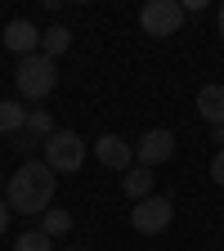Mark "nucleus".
I'll return each instance as SVG.
<instances>
[{"mask_svg": "<svg viewBox=\"0 0 224 251\" xmlns=\"http://www.w3.org/2000/svg\"><path fill=\"white\" fill-rule=\"evenodd\" d=\"M54 188H58L54 171L31 157V162H23V166L9 175L5 202H9V211H18V215H45V211L54 206Z\"/></svg>", "mask_w": 224, "mask_h": 251, "instance_id": "f257e3e1", "label": "nucleus"}, {"mask_svg": "<svg viewBox=\"0 0 224 251\" xmlns=\"http://www.w3.org/2000/svg\"><path fill=\"white\" fill-rule=\"evenodd\" d=\"M14 85H18V94H23L27 103H41V99H50V94H54V85H58V68H54V58H45V54L18 58Z\"/></svg>", "mask_w": 224, "mask_h": 251, "instance_id": "f03ea898", "label": "nucleus"}, {"mask_svg": "<svg viewBox=\"0 0 224 251\" xmlns=\"http://www.w3.org/2000/svg\"><path fill=\"white\" fill-rule=\"evenodd\" d=\"M85 139L76 135V130H54L50 139H45V157L41 162L54 171V175H72V171H81V162H85Z\"/></svg>", "mask_w": 224, "mask_h": 251, "instance_id": "7ed1b4c3", "label": "nucleus"}, {"mask_svg": "<svg viewBox=\"0 0 224 251\" xmlns=\"http://www.w3.org/2000/svg\"><path fill=\"white\" fill-rule=\"evenodd\" d=\"M171 220H175V202H171L166 193H152V198H144V202L130 206V229L144 233V238L166 233V229H171Z\"/></svg>", "mask_w": 224, "mask_h": 251, "instance_id": "20e7f679", "label": "nucleus"}, {"mask_svg": "<svg viewBox=\"0 0 224 251\" xmlns=\"http://www.w3.org/2000/svg\"><path fill=\"white\" fill-rule=\"evenodd\" d=\"M184 14H188V9L179 5V0H148V5L139 9V27L148 31V36L162 41V36H175V31H179Z\"/></svg>", "mask_w": 224, "mask_h": 251, "instance_id": "39448f33", "label": "nucleus"}, {"mask_svg": "<svg viewBox=\"0 0 224 251\" xmlns=\"http://www.w3.org/2000/svg\"><path fill=\"white\" fill-rule=\"evenodd\" d=\"M175 157V135L166 130V126H157V130H144L139 144H135V166L152 171V166H162Z\"/></svg>", "mask_w": 224, "mask_h": 251, "instance_id": "423d86ee", "label": "nucleus"}, {"mask_svg": "<svg viewBox=\"0 0 224 251\" xmlns=\"http://www.w3.org/2000/svg\"><path fill=\"white\" fill-rule=\"evenodd\" d=\"M5 50L9 54H18V58H31V54H41V27L36 23H27V18H14V23H5Z\"/></svg>", "mask_w": 224, "mask_h": 251, "instance_id": "0eeeda50", "label": "nucleus"}, {"mask_svg": "<svg viewBox=\"0 0 224 251\" xmlns=\"http://www.w3.org/2000/svg\"><path fill=\"white\" fill-rule=\"evenodd\" d=\"M94 157H99V162L108 166V171H130L135 166V144H125L121 135H99L94 139Z\"/></svg>", "mask_w": 224, "mask_h": 251, "instance_id": "6e6552de", "label": "nucleus"}, {"mask_svg": "<svg viewBox=\"0 0 224 251\" xmlns=\"http://www.w3.org/2000/svg\"><path fill=\"white\" fill-rule=\"evenodd\" d=\"M198 112L211 126H224V85H202L198 90Z\"/></svg>", "mask_w": 224, "mask_h": 251, "instance_id": "1a4fd4ad", "label": "nucleus"}, {"mask_svg": "<svg viewBox=\"0 0 224 251\" xmlns=\"http://www.w3.org/2000/svg\"><path fill=\"white\" fill-rule=\"evenodd\" d=\"M121 193L130 198V202H144V198H152V171H144V166H130L121 175Z\"/></svg>", "mask_w": 224, "mask_h": 251, "instance_id": "9d476101", "label": "nucleus"}, {"mask_svg": "<svg viewBox=\"0 0 224 251\" xmlns=\"http://www.w3.org/2000/svg\"><path fill=\"white\" fill-rule=\"evenodd\" d=\"M27 130V108L18 99H0V135H23Z\"/></svg>", "mask_w": 224, "mask_h": 251, "instance_id": "9b49d317", "label": "nucleus"}, {"mask_svg": "<svg viewBox=\"0 0 224 251\" xmlns=\"http://www.w3.org/2000/svg\"><path fill=\"white\" fill-rule=\"evenodd\" d=\"M68 50H72V31H68V27L54 23V27L41 31V54H45V58H58V54H68Z\"/></svg>", "mask_w": 224, "mask_h": 251, "instance_id": "f8f14e48", "label": "nucleus"}, {"mask_svg": "<svg viewBox=\"0 0 224 251\" xmlns=\"http://www.w3.org/2000/svg\"><path fill=\"white\" fill-rule=\"evenodd\" d=\"M41 233H45V238H54V242H58V238H68V233H72V211L50 206V211H45V220H41Z\"/></svg>", "mask_w": 224, "mask_h": 251, "instance_id": "ddd939ff", "label": "nucleus"}, {"mask_svg": "<svg viewBox=\"0 0 224 251\" xmlns=\"http://www.w3.org/2000/svg\"><path fill=\"white\" fill-rule=\"evenodd\" d=\"M58 130V126H54V117H50V108H27V135H36L41 144L50 139Z\"/></svg>", "mask_w": 224, "mask_h": 251, "instance_id": "4468645a", "label": "nucleus"}, {"mask_svg": "<svg viewBox=\"0 0 224 251\" xmlns=\"http://www.w3.org/2000/svg\"><path fill=\"white\" fill-rule=\"evenodd\" d=\"M14 251H54V238H45L41 229H27L14 238Z\"/></svg>", "mask_w": 224, "mask_h": 251, "instance_id": "2eb2a0df", "label": "nucleus"}, {"mask_svg": "<svg viewBox=\"0 0 224 251\" xmlns=\"http://www.w3.org/2000/svg\"><path fill=\"white\" fill-rule=\"evenodd\" d=\"M36 144H41L36 135H27V130H23V135H14V144H9V148H14V152H23L27 162H31V152H36Z\"/></svg>", "mask_w": 224, "mask_h": 251, "instance_id": "dca6fc26", "label": "nucleus"}, {"mask_svg": "<svg viewBox=\"0 0 224 251\" xmlns=\"http://www.w3.org/2000/svg\"><path fill=\"white\" fill-rule=\"evenodd\" d=\"M211 179H215V184L224 188V148H220V152L211 157Z\"/></svg>", "mask_w": 224, "mask_h": 251, "instance_id": "f3484780", "label": "nucleus"}, {"mask_svg": "<svg viewBox=\"0 0 224 251\" xmlns=\"http://www.w3.org/2000/svg\"><path fill=\"white\" fill-rule=\"evenodd\" d=\"M5 229H9V202L0 198V233H5Z\"/></svg>", "mask_w": 224, "mask_h": 251, "instance_id": "a211bd4d", "label": "nucleus"}, {"mask_svg": "<svg viewBox=\"0 0 224 251\" xmlns=\"http://www.w3.org/2000/svg\"><path fill=\"white\" fill-rule=\"evenodd\" d=\"M211 139H215V144L224 148V126H211Z\"/></svg>", "mask_w": 224, "mask_h": 251, "instance_id": "6ab92c4d", "label": "nucleus"}, {"mask_svg": "<svg viewBox=\"0 0 224 251\" xmlns=\"http://www.w3.org/2000/svg\"><path fill=\"white\" fill-rule=\"evenodd\" d=\"M215 23H220V36H224V5H220V14H215Z\"/></svg>", "mask_w": 224, "mask_h": 251, "instance_id": "aec40b11", "label": "nucleus"}, {"mask_svg": "<svg viewBox=\"0 0 224 251\" xmlns=\"http://www.w3.org/2000/svg\"><path fill=\"white\" fill-rule=\"evenodd\" d=\"M68 251H90V247H68Z\"/></svg>", "mask_w": 224, "mask_h": 251, "instance_id": "412c9836", "label": "nucleus"}]
</instances>
